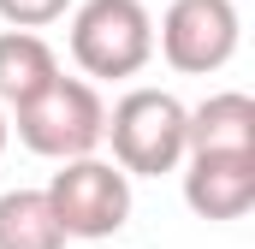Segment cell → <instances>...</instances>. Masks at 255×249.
I'll use <instances>...</instances> for the list:
<instances>
[{
  "label": "cell",
  "mask_w": 255,
  "mask_h": 249,
  "mask_svg": "<svg viewBox=\"0 0 255 249\" xmlns=\"http://www.w3.org/2000/svg\"><path fill=\"white\" fill-rule=\"evenodd\" d=\"M18 119V142L42 160H77V154H95L101 148V130H107V101L89 77H65L54 71L24 107H12Z\"/></svg>",
  "instance_id": "6da1fadb"
},
{
  "label": "cell",
  "mask_w": 255,
  "mask_h": 249,
  "mask_svg": "<svg viewBox=\"0 0 255 249\" xmlns=\"http://www.w3.org/2000/svg\"><path fill=\"white\" fill-rule=\"evenodd\" d=\"M184 101L172 89H130L113 101L101 142H113V160L130 178H160L184 166Z\"/></svg>",
  "instance_id": "7a4b0ae2"
},
{
  "label": "cell",
  "mask_w": 255,
  "mask_h": 249,
  "mask_svg": "<svg viewBox=\"0 0 255 249\" xmlns=\"http://www.w3.org/2000/svg\"><path fill=\"white\" fill-rule=\"evenodd\" d=\"M71 60L83 77H136L154 60V18L142 0H83L71 12Z\"/></svg>",
  "instance_id": "3957f363"
},
{
  "label": "cell",
  "mask_w": 255,
  "mask_h": 249,
  "mask_svg": "<svg viewBox=\"0 0 255 249\" xmlns=\"http://www.w3.org/2000/svg\"><path fill=\"white\" fill-rule=\"evenodd\" d=\"M48 202L60 214L65 238L101 244L130 220V172L119 160H101V154L60 160V172L48 178Z\"/></svg>",
  "instance_id": "277c9868"
},
{
  "label": "cell",
  "mask_w": 255,
  "mask_h": 249,
  "mask_svg": "<svg viewBox=\"0 0 255 249\" xmlns=\"http://www.w3.org/2000/svg\"><path fill=\"white\" fill-rule=\"evenodd\" d=\"M238 42H244V18L232 0H172L154 30L160 60L184 77H208V71L232 65Z\"/></svg>",
  "instance_id": "5b68a950"
},
{
  "label": "cell",
  "mask_w": 255,
  "mask_h": 249,
  "mask_svg": "<svg viewBox=\"0 0 255 249\" xmlns=\"http://www.w3.org/2000/svg\"><path fill=\"white\" fill-rule=\"evenodd\" d=\"M184 202L196 220H244L255 208V154H184Z\"/></svg>",
  "instance_id": "8992f818"
},
{
  "label": "cell",
  "mask_w": 255,
  "mask_h": 249,
  "mask_svg": "<svg viewBox=\"0 0 255 249\" xmlns=\"http://www.w3.org/2000/svg\"><path fill=\"white\" fill-rule=\"evenodd\" d=\"M184 154H255V101L220 89L184 113Z\"/></svg>",
  "instance_id": "52a82bcc"
},
{
  "label": "cell",
  "mask_w": 255,
  "mask_h": 249,
  "mask_svg": "<svg viewBox=\"0 0 255 249\" xmlns=\"http://www.w3.org/2000/svg\"><path fill=\"white\" fill-rule=\"evenodd\" d=\"M54 71L60 60L36 30H12V24L0 30V107H24Z\"/></svg>",
  "instance_id": "ba28073f"
},
{
  "label": "cell",
  "mask_w": 255,
  "mask_h": 249,
  "mask_svg": "<svg viewBox=\"0 0 255 249\" xmlns=\"http://www.w3.org/2000/svg\"><path fill=\"white\" fill-rule=\"evenodd\" d=\"M60 214L48 202V190H6L0 196V249H65Z\"/></svg>",
  "instance_id": "9c48e42d"
},
{
  "label": "cell",
  "mask_w": 255,
  "mask_h": 249,
  "mask_svg": "<svg viewBox=\"0 0 255 249\" xmlns=\"http://www.w3.org/2000/svg\"><path fill=\"white\" fill-rule=\"evenodd\" d=\"M71 12V0H0V18L12 30H48Z\"/></svg>",
  "instance_id": "30bf717a"
},
{
  "label": "cell",
  "mask_w": 255,
  "mask_h": 249,
  "mask_svg": "<svg viewBox=\"0 0 255 249\" xmlns=\"http://www.w3.org/2000/svg\"><path fill=\"white\" fill-rule=\"evenodd\" d=\"M6 136H12V119H6V107H0V154H6Z\"/></svg>",
  "instance_id": "8fae6325"
}]
</instances>
